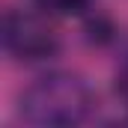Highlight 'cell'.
Masks as SVG:
<instances>
[{"label":"cell","mask_w":128,"mask_h":128,"mask_svg":"<svg viewBox=\"0 0 128 128\" xmlns=\"http://www.w3.org/2000/svg\"><path fill=\"white\" fill-rule=\"evenodd\" d=\"M96 107L90 84L72 72H51L21 96V116L30 125H78Z\"/></svg>","instance_id":"1"},{"label":"cell","mask_w":128,"mask_h":128,"mask_svg":"<svg viewBox=\"0 0 128 128\" xmlns=\"http://www.w3.org/2000/svg\"><path fill=\"white\" fill-rule=\"evenodd\" d=\"M3 48L9 57L21 63H39L57 54L60 42L57 33L48 27L39 15L24 12V9H9L3 15Z\"/></svg>","instance_id":"2"},{"label":"cell","mask_w":128,"mask_h":128,"mask_svg":"<svg viewBox=\"0 0 128 128\" xmlns=\"http://www.w3.org/2000/svg\"><path fill=\"white\" fill-rule=\"evenodd\" d=\"M116 96L122 98V104L128 107V63L119 68V74H116Z\"/></svg>","instance_id":"4"},{"label":"cell","mask_w":128,"mask_h":128,"mask_svg":"<svg viewBox=\"0 0 128 128\" xmlns=\"http://www.w3.org/2000/svg\"><path fill=\"white\" fill-rule=\"evenodd\" d=\"M39 9L51 12V15H74L80 9H86L90 0H33Z\"/></svg>","instance_id":"3"}]
</instances>
